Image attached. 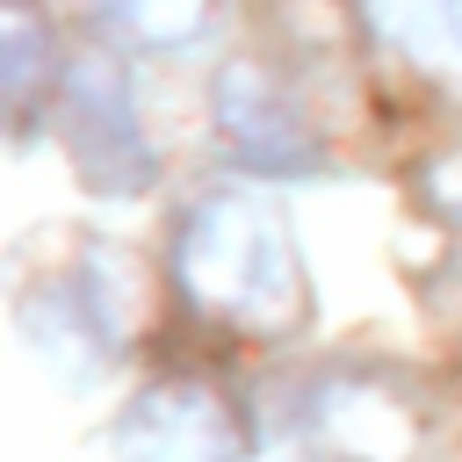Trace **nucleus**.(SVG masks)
<instances>
[{
	"mask_svg": "<svg viewBox=\"0 0 462 462\" xmlns=\"http://www.w3.org/2000/svg\"><path fill=\"white\" fill-rule=\"evenodd\" d=\"M173 274H180V289H188L195 310H209V318H224L238 332H274L296 310L289 217L267 195H253V188L209 195L188 217V231H180Z\"/></svg>",
	"mask_w": 462,
	"mask_h": 462,
	"instance_id": "obj_1",
	"label": "nucleus"
},
{
	"mask_svg": "<svg viewBox=\"0 0 462 462\" xmlns=\"http://www.w3.org/2000/svg\"><path fill=\"white\" fill-rule=\"evenodd\" d=\"M116 462H245V426L209 383H152L123 404L108 433Z\"/></svg>",
	"mask_w": 462,
	"mask_h": 462,
	"instance_id": "obj_2",
	"label": "nucleus"
},
{
	"mask_svg": "<svg viewBox=\"0 0 462 462\" xmlns=\"http://www.w3.org/2000/svg\"><path fill=\"white\" fill-rule=\"evenodd\" d=\"M65 130H72V152H79V166H87L94 188H144L152 152L137 137V116H130L123 79L101 58L72 65V79H65Z\"/></svg>",
	"mask_w": 462,
	"mask_h": 462,
	"instance_id": "obj_3",
	"label": "nucleus"
},
{
	"mask_svg": "<svg viewBox=\"0 0 462 462\" xmlns=\"http://www.w3.org/2000/svg\"><path fill=\"white\" fill-rule=\"evenodd\" d=\"M303 440H310L318 462H404V448H411V419H404L397 397H383V390L332 383V390H318Z\"/></svg>",
	"mask_w": 462,
	"mask_h": 462,
	"instance_id": "obj_4",
	"label": "nucleus"
},
{
	"mask_svg": "<svg viewBox=\"0 0 462 462\" xmlns=\"http://www.w3.org/2000/svg\"><path fill=\"white\" fill-rule=\"evenodd\" d=\"M217 108H224V137L260 159V166H303L310 159V137L296 116H282V94L260 65H231L224 87H217Z\"/></svg>",
	"mask_w": 462,
	"mask_h": 462,
	"instance_id": "obj_5",
	"label": "nucleus"
},
{
	"mask_svg": "<svg viewBox=\"0 0 462 462\" xmlns=\"http://www.w3.org/2000/svg\"><path fill=\"white\" fill-rule=\"evenodd\" d=\"M368 22L411 65L462 79V0H368Z\"/></svg>",
	"mask_w": 462,
	"mask_h": 462,
	"instance_id": "obj_6",
	"label": "nucleus"
},
{
	"mask_svg": "<svg viewBox=\"0 0 462 462\" xmlns=\"http://www.w3.org/2000/svg\"><path fill=\"white\" fill-rule=\"evenodd\" d=\"M94 7H101V22H108L116 36L152 43V51L188 43V36H202V22H209V0H94Z\"/></svg>",
	"mask_w": 462,
	"mask_h": 462,
	"instance_id": "obj_7",
	"label": "nucleus"
},
{
	"mask_svg": "<svg viewBox=\"0 0 462 462\" xmlns=\"http://www.w3.org/2000/svg\"><path fill=\"white\" fill-rule=\"evenodd\" d=\"M36 87H43V29H36V14L14 0V7H7V108L22 116V108L36 101Z\"/></svg>",
	"mask_w": 462,
	"mask_h": 462,
	"instance_id": "obj_8",
	"label": "nucleus"
}]
</instances>
